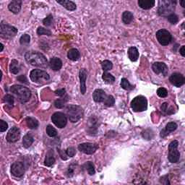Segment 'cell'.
<instances>
[{
    "label": "cell",
    "mask_w": 185,
    "mask_h": 185,
    "mask_svg": "<svg viewBox=\"0 0 185 185\" xmlns=\"http://www.w3.org/2000/svg\"><path fill=\"white\" fill-rule=\"evenodd\" d=\"M181 4H182V7H185V5H184V1H182L181 2Z\"/></svg>",
    "instance_id": "obj_49"
},
{
    "label": "cell",
    "mask_w": 185,
    "mask_h": 185,
    "mask_svg": "<svg viewBox=\"0 0 185 185\" xmlns=\"http://www.w3.org/2000/svg\"><path fill=\"white\" fill-rule=\"evenodd\" d=\"M167 18H168L169 21L170 22L171 24L177 23L178 20H179L177 15L176 14H174V13H173V14H171L170 15H169V16L167 17Z\"/></svg>",
    "instance_id": "obj_42"
},
{
    "label": "cell",
    "mask_w": 185,
    "mask_h": 185,
    "mask_svg": "<svg viewBox=\"0 0 185 185\" xmlns=\"http://www.w3.org/2000/svg\"><path fill=\"white\" fill-rule=\"evenodd\" d=\"M80 80V92L83 95H84L86 92V79H87V71L84 68H82L80 70L79 73Z\"/></svg>",
    "instance_id": "obj_16"
},
{
    "label": "cell",
    "mask_w": 185,
    "mask_h": 185,
    "mask_svg": "<svg viewBox=\"0 0 185 185\" xmlns=\"http://www.w3.org/2000/svg\"><path fill=\"white\" fill-rule=\"evenodd\" d=\"M67 115L70 122H78L83 116V110L80 106L70 105L67 109Z\"/></svg>",
    "instance_id": "obj_4"
},
{
    "label": "cell",
    "mask_w": 185,
    "mask_h": 185,
    "mask_svg": "<svg viewBox=\"0 0 185 185\" xmlns=\"http://www.w3.org/2000/svg\"><path fill=\"white\" fill-rule=\"evenodd\" d=\"M30 37L29 35L24 34L23 36H22L20 38V43L21 45H27L30 43Z\"/></svg>",
    "instance_id": "obj_38"
},
{
    "label": "cell",
    "mask_w": 185,
    "mask_h": 185,
    "mask_svg": "<svg viewBox=\"0 0 185 185\" xmlns=\"http://www.w3.org/2000/svg\"><path fill=\"white\" fill-rule=\"evenodd\" d=\"M114 103H115V99H114V98L112 96H107L104 102H103V103H104L106 106L109 107L113 106L114 105Z\"/></svg>",
    "instance_id": "obj_37"
},
{
    "label": "cell",
    "mask_w": 185,
    "mask_h": 185,
    "mask_svg": "<svg viewBox=\"0 0 185 185\" xmlns=\"http://www.w3.org/2000/svg\"><path fill=\"white\" fill-rule=\"evenodd\" d=\"M80 52L78 49L76 48H71L67 52V57L69 59L72 61H77L78 60L79 58H80Z\"/></svg>",
    "instance_id": "obj_22"
},
{
    "label": "cell",
    "mask_w": 185,
    "mask_h": 185,
    "mask_svg": "<svg viewBox=\"0 0 185 185\" xmlns=\"http://www.w3.org/2000/svg\"><path fill=\"white\" fill-rule=\"evenodd\" d=\"M46 133H47V135L49 136V137L53 138V137H55V136H56L57 135L56 130L52 126V125H48V126L46 127Z\"/></svg>",
    "instance_id": "obj_36"
},
{
    "label": "cell",
    "mask_w": 185,
    "mask_h": 185,
    "mask_svg": "<svg viewBox=\"0 0 185 185\" xmlns=\"http://www.w3.org/2000/svg\"><path fill=\"white\" fill-rule=\"evenodd\" d=\"M34 138H33L31 135H26L24 136L23 139V145L25 147V148H28V147L31 146V145L33 144V142H34Z\"/></svg>",
    "instance_id": "obj_28"
},
{
    "label": "cell",
    "mask_w": 185,
    "mask_h": 185,
    "mask_svg": "<svg viewBox=\"0 0 185 185\" xmlns=\"http://www.w3.org/2000/svg\"><path fill=\"white\" fill-rule=\"evenodd\" d=\"M102 78L106 83H109V84H112V83H114V81H115V78H114L112 74L108 73L106 72H104V73L103 74Z\"/></svg>",
    "instance_id": "obj_30"
},
{
    "label": "cell",
    "mask_w": 185,
    "mask_h": 185,
    "mask_svg": "<svg viewBox=\"0 0 185 185\" xmlns=\"http://www.w3.org/2000/svg\"><path fill=\"white\" fill-rule=\"evenodd\" d=\"M67 98L66 99L59 98V99H57V100L55 101V102H54L55 107L58 108V109H61V108H62L64 106V105H65V103L67 102Z\"/></svg>",
    "instance_id": "obj_40"
},
{
    "label": "cell",
    "mask_w": 185,
    "mask_h": 185,
    "mask_svg": "<svg viewBox=\"0 0 185 185\" xmlns=\"http://www.w3.org/2000/svg\"><path fill=\"white\" fill-rule=\"evenodd\" d=\"M179 52H180V54H181V55L182 56H185V47H184V46H182V48H180V50H179Z\"/></svg>",
    "instance_id": "obj_48"
},
{
    "label": "cell",
    "mask_w": 185,
    "mask_h": 185,
    "mask_svg": "<svg viewBox=\"0 0 185 185\" xmlns=\"http://www.w3.org/2000/svg\"><path fill=\"white\" fill-rule=\"evenodd\" d=\"M121 87L123 89L127 90V91H130V90L133 89V86L131 85L130 83H129V81L126 78L122 79V80H121Z\"/></svg>",
    "instance_id": "obj_31"
},
{
    "label": "cell",
    "mask_w": 185,
    "mask_h": 185,
    "mask_svg": "<svg viewBox=\"0 0 185 185\" xmlns=\"http://www.w3.org/2000/svg\"><path fill=\"white\" fill-rule=\"evenodd\" d=\"M53 20V16L52 15H49L43 20V23L45 26H50L52 23Z\"/></svg>",
    "instance_id": "obj_43"
},
{
    "label": "cell",
    "mask_w": 185,
    "mask_h": 185,
    "mask_svg": "<svg viewBox=\"0 0 185 185\" xmlns=\"http://www.w3.org/2000/svg\"><path fill=\"white\" fill-rule=\"evenodd\" d=\"M17 80H18L19 81H20V82H22V83H27V82H26V81H27V79H26V78L24 75H21V76L18 77V78H17Z\"/></svg>",
    "instance_id": "obj_47"
},
{
    "label": "cell",
    "mask_w": 185,
    "mask_h": 185,
    "mask_svg": "<svg viewBox=\"0 0 185 185\" xmlns=\"http://www.w3.org/2000/svg\"><path fill=\"white\" fill-rule=\"evenodd\" d=\"M55 164V158L52 151H48L46 154L44 164L46 166H52Z\"/></svg>",
    "instance_id": "obj_24"
},
{
    "label": "cell",
    "mask_w": 185,
    "mask_h": 185,
    "mask_svg": "<svg viewBox=\"0 0 185 185\" xmlns=\"http://www.w3.org/2000/svg\"><path fill=\"white\" fill-rule=\"evenodd\" d=\"M52 121L59 128H64L67 123L66 116L61 112H56L52 116Z\"/></svg>",
    "instance_id": "obj_10"
},
{
    "label": "cell",
    "mask_w": 185,
    "mask_h": 185,
    "mask_svg": "<svg viewBox=\"0 0 185 185\" xmlns=\"http://www.w3.org/2000/svg\"><path fill=\"white\" fill-rule=\"evenodd\" d=\"M128 56L132 61H136L139 58V52L135 46H132L128 49Z\"/></svg>",
    "instance_id": "obj_21"
},
{
    "label": "cell",
    "mask_w": 185,
    "mask_h": 185,
    "mask_svg": "<svg viewBox=\"0 0 185 185\" xmlns=\"http://www.w3.org/2000/svg\"><path fill=\"white\" fill-rule=\"evenodd\" d=\"M22 2L19 0H13L10 3L8 8L10 11L14 13V14H18L21 10Z\"/></svg>",
    "instance_id": "obj_18"
},
{
    "label": "cell",
    "mask_w": 185,
    "mask_h": 185,
    "mask_svg": "<svg viewBox=\"0 0 185 185\" xmlns=\"http://www.w3.org/2000/svg\"><path fill=\"white\" fill-rule=\"evenodd\" d=\"M75 149H74L73 147H68L67 151H66V154H67V156H69V157H73V156L75 155Z\"/></svg>",
    "instance_id": "obj_44"
},
{
    "label": "cell",
    "mask_w": 185,
    "mask_h": 185,
    "mask_svg": "<svg viewBox=\"0 0 185 185\" xmlns=\"http://www.w3.org/2000/svg\"><path fill=\"white\" fill-rule=\"evenodd\" d=\"M17 34V29L13 26L1 23L0 26V34L2 38H11Z\"/></svg>",
    "instance_id": "obj_9"
},
{
    "label": "cell",
    "mask_w": 185,
    "mask_h": 185,
    "mask_svg": "<svg viewBox=\"0 0 185 185\" xmlns=\"http://www.w3.org/2000/svg\"><path fill=\"white\" fill-rule=\"evenodd\" d=\"M152 69H153V72L157 74H161V75L165 77L168 74V67L164 62L156 61L152 65Z\"/></svg>",
    "instance_id": "obj_13"
},
{
    "label": "cell",
    "mask_w": 185,
    "mask_h": 185,
    "mask_svg": "<svg viewBox=\"0 0 185 185\" xmlns=\"http://www.w3.org/2000/svg\"><path fill=\"white\" fill-rule=\"evenodd\" d=\"M7 128H8L7 123L4 122L3 120L0 121V132H1V133H3V132L6 131Z\"/></svg>",
    "instance_id": "obj_45"
},
{
    "label": "cell",
    "mask_w": 185,
    "mask_h": 185,
    "mask_svg": "<svg viewBox=\"0 0 185 185\" xmlns=\"http://www.w3.org/2000/svg\"><path fill=\"white\" fill-rule=\"evenodd\" d=\"M157 95L160 98H166L168 96V91L164 88H160L157 91Z\"/></svg>",
    "instance_id": "obj_41"
},
{
    "label": "cell",
    "mask_w": 185,
    "mask_h": 185,
    "mask_svg": "<svg viewBox=\"0 0 185 185\" xmlns=\"http://www.w3.org/2000/svg\"><path fill=\"white\" fill-rule=\"evenodd\" d=\"M101 67H102L103 71L107 72L112 69V67H113V64H112L111 61L109 60H105L102 61V63H101Z\"/></svg>",
    "instance_id": "obj_34"
},
{
    "label": "cell",
    "mask_w": 185,
    "mask_h": 185,
    "mask_svg": "<svg viewBox=\"0 0 185 185\" xmlns=\"http://www.w3.org/2000/svg\"><path fill=\"white\" fill-rule=\"evenodd\" d=\"M57 3L61 4L64 7L67 9V10L74 11L76 10V4L72 1H56Z\"/></svg>",
    "instance_id": "obj_23"
},
{
    "label": "cell",
    "mask_w": 185,
    "mask_h": 185,
    "mask_svg": "<svg viewBox=\"0 0 185 185\" xmlns=\"http://www.w3.org/2000/svg\"><path fill=\"white\" fill-rule=\"evenodd\" d=\"M169 81L176 87H180L184 84L185 80L184 76L180 73H173L169 78Z\"/></svg>",
    "instance_id": "obj_15"
},
{
    "label": "cell",
    "mask_w": 185,
    "mask_h": 185,
    "mask_svg": "<svg viewBox=\"0 0 185 185\" xmlns=\"http://www.w3.org/2000/svg\"><path fill=\"white\" fill-rule=\"evenodd\" d=\"M98 145L91 142H85L78 145V150L82 153L88 155H91L94 153L98 149Z\"/></svg>",
    "instance_id": "obj_11"
},
{
    "label": "cell",
    "mask_w": 185,
    "mask_h": 185,
    "mask_svg": "<svg viewBox=\"0 0 185 185\" xmlns=\"http://www.w3.org/2000/svg\"><path fill=\"white\" fill-rule=\"evenodd\" d=\"M156 38L160 44L162 46H167L171 42L172 36L170 32L166 29H160L156 32Z\"/></svg>",
    "instance_id": "obj_8"
},
{
    "label": "cell",
    "mask_w": 185,
    "mask_h": 185,
    "mask_svg": "<svg viewBox=\"0 0 185 185\" xmlns=\"http://www.w3.org/2000/svg\"><path fill=\"white\" fill-rule=\"evenodd\" d=\"M10 91L16 95L19 101L21 103H26L30 100L31 97V92L28 88L22 86L20 85H12L10 88Z\"/></svg>",
    "instance_id": "obj_2"
},
{
    "label": "cell",
    "mask_w": 185,
    "mask_h": 185,
    "mask_svg": "<svg viewBox=\"0 0 185 185\" xmlns=\"http://www.w3.org/2000/svg\"><path fill=\"white\" fill-rule=\"evenodd\" d=\"M133 14L129 11H125L122 14V21L125 24L131 23L133 20Z\"/></svg>",
    "instance_id": "obj_25"
},
{
    "label": "cell",
    "mask_w": 185,
    "mask_h": 185,
    "mask_svg": "<svg viewBox=\"0 0 185 185\" xmlns=\"http://www.w3.org/2000/svg\"><path fill=\"white\" fill-rule=\"evenodd\" d=\"M49 66L53 70L58 71L62 67V61L58 57H53V58L50 59Z\"/></svg>",
    "instance_id": "obj_19"
},
{
    "label": "cell",
    "mask_w": 185,
    "mask_h": 185,
    "mask_svg": "<svg viewBox=\"0 0 185 185\" xmlns=\"http://www.w3.org/2000/svg\"><path fill=\"white\" fill-rule=\"evenodd\" d=\"M25 59L28 63L35 67L46 68L48 66V61L46 56L36 51H29L26 52Z\"/></svg>",
    "instance_id": "obj_1"
},
{
    "label": "cell",
    "mask_w": 185,
    "mask_h": 185,
    "mask_svg": "<svg viewBox=\"0 0 185 185\" xmlns=\"http://www.w3.org/2000/svg\"><path fill=\"white\" fill-rule=\"evenodd\" d=\"M20 138V131L17 127H14L9 130L6 139L9 142H15L19 140Z\"/></svg>",
    "instance_id": "obj_14"
},
{
    "label": "cell",
    "mask_w": 185,
    "mask_h": 185,
    "mask_svg": "<svg viewBox=\"0 0 185 185\" xmlns=\"http://www.w3.org/2000/svg\"><path fill=\"white\" fill-rule=\"evenodd\" d=\"M30 78L34 83H42L49 80L47 72L41 70H33L30 73Z\"/></svg>",
    "instance_id": "obj_6"
},
{
    "label": "cell",
    "mask_w": 185,
    "mask_h": 185,
    "mask_svg": "<svg viewBox=\"0 0 185 185\" xmlns=\"http://www.w3.org/2000/svg\"><path fill=\"white\" fill-rule=\"evenodd\" d=\"M176 2L171 1H159L158 2V14L160 16L168 17L171 14H173V12L175 9Z\"/></svg>",
    "instance_id": "obj_3"
},
{
    "label": "cell",
    "mask_w": 185,
    "mask_h": 185,
    "mask_svg": "<svg viewBox=\"0 0 185 185\" xmlns=\"http://www.w3.org/2000/svg\"><path fill=\"white\" fill-rule=\"evenodd\" d=\"M107 95L101 89L95 90L92 93V98L97 103H103L106 98Z\"/></svg>",
    "instance_id": "obj_17"
},
{
    "label": "cell",
    "mask_w": 185,
    "mask_h": 185,
    "mask_svg": "<svg viewBox=\"0 0 185 185\" xmlns=\"http://www.w3.org/2000/svg\"><path fill=\"white\" fill-rule=\"evenodd\" d=\"M179 142L177 140H174L169 144L168 159L171 163H177L180 158V153L178 151Z\"/></svg>",
    "instance_id": "obj_7"
},
{
    "label": "cell",
    "mask_w": 185,
    "mask_h": 185,
    "mask_svg": "<svg viewBox=\"0 0 185 185\" xmlns=\"http://www.w3.org/2000/svg\"><path fill=\"white\" fill-rule=\"evenodd\" d=\"M10 72H12V74H17L20 72V66L18 61L15 59H13V60L11 61L10 65Z\"/></svg>",
    "instance_id": "obj_27"
},
{
    "label": "cell",
    "mask_w": 185,
    "mask_h": 185,
    "mask_svg": "<svg viewBox=\"0 0 185 185\" xmlns=\"http://www.w3.org/2000/svg\"><path fill=\"white\" fill-rule=\"evenodd\" d=\"M160 109L165 114H174V108L171 106L168 103H164L160 106Z\"/></svg>",
    "instance_id": "obj_29"
},
{
    "label": "cell",
    "mask_w": 185,
    "mask_h": 185,
    "mask_svg": "<svg viewBox=\"0 0 185 185\" xmlns=\"http://www.w3.org/2000/svg\"><path fill=\"white\" fill-rule=\"evenodd\" d=\"M11 173L15 177H21L25 174V166L23 163L15 162L11 166Z\"/></svg>",
    "instance_id": "obj_12"
},
{
    "label": "cell",
    "mask_w": 185,
    "mask_h": 185,
    "mask_svg": "<svg viewBox=\"0 0 185 185\" xmlns=\"http://www.w3.org/2000/svg\"><path fill=\"white\" fill-rule=\"evenodd\" d=\"M156 2L154 0H139L138 5L143 10H150L155 6Z\"/></svg>",
    "instance_id": "obj_20"
},
{
    "label": "cell",
    "mask_w": 185,
    "mask_h": 185,
    "mask_svg": "<svg viewBox=\"0 0 185 185\" xmlns=\"http://www.w3.org/2000/svg\"><path fill=\"white\" fill-rule=\"evenodd\" d=\"M3 101L8 106H13V104H14V98H13L11 95H6V96L4 97Z\"/></svg>",
    "instance_id": "obj_35"
},
{
    "label": "cell",
    "mask_w": 185,
    "mask_h": 185,
    "mask_svg": "<svg viewBox=\"0 0 185 185\" xmlns=\"http://www.w3.org/2000/svg\"><path fill=\"white\" fill-rule=\"evenodd\" d=\"M177 123L175 122H169L166 124V129H164V131L169 135V133H171V132H174L175 131L176 129H177Z\"/></svg>",
    "instance_id": "obj_32"
},
{
    "label": "cell",
    "mask_w": 185,
    "mask_h": 185,
    "mask_svg": "<svg viewBox=\"0 0 185 185\" xmlns=\"http://www.w3.org/2000/svg\"><path fill=\"white\" fill-rule=\"evenodd\" d=\"M84 166L85 167V169H87L88 172L90 175H94L95 173H96V171H95V166L94 164H92V162L88 161L87 162L86 164H85Z\"/></svg>",
    "instance_id": "obj_33"
},
{
    "label": "cell",
    "mask_w": 185,
    "mask_h": 185,
    "mask_svg": "<svg viewBox=\"0 0 185 185\" xmlns=\"http://www.w3.org/2000/svg\"><path fill=\"white\" fill-rule=\"evenodd\" d=\"M131 108L135 112L146 111L147 108V101L142 96H136L131 102Z\"/></svg>",
    "instance_id": "obj_5"
},
{
    "label": "cell",
    "mask_w": 185,
    "mask_h": 185,
    "mask_svg": "<svg viewBox=\"0 0 185 185\" xmlns=\"http://www.w3.org/2000/svg\"><path fill=\"white\" fill-rule=\"evenodd\" d=\"M65 92H66L65 89H59V90H57V91H55V94H56V96L61 97V96H65Z\"/></svg>",
    "instance_id": "obj_46"
},
{
    "label": "cell",
    "mask_w": 185,
    "mask_h": 185,
    "mask_svg": "<svg viewBox=\"0 0 185 185\" xmlns=\"http://www.w3.org/2000/svg\"><path fill=\"white\" fill-rule=\"evenodd\" d=\"M25 122H26V124H27V126L28 127V128L31 129H37V127H38V122L34 118L27 117L25 120Z\"/></svg>",
    "instance_id": "obj_26"
},
{
    "label": "cell",
    "mask_w": 185,
    "mask_h": 185,
    "mask_svg": "<svg viewBox=\"0 0 185 185\" xmlns=\"http://www.w3.org/2000/svg\"><path fill=\"white\" fill-rule=\"evenodd\" d=\"M3 48H4V45L1 43V50H0V52H2L3 51Z\"/></svg>",
    "instance_id": "obj_50"
},
{
    "label": "cell",
    "mask_w": 185,
    "mask_h": 185,
    "mask_svg": "<svg viewBox=\"0 0 185 185\" xmlns=\"http://www.w3.org/2000/svg\"><path fill=\"white\" fill-rule=\"evenodd\" d=\"M37 34L39 36H41V35H46V36H52V32L48 29H46V28L43 27H39L37 30Z\"/></svg>",
    "instance_id": "obj_39"
}]
</instances>
